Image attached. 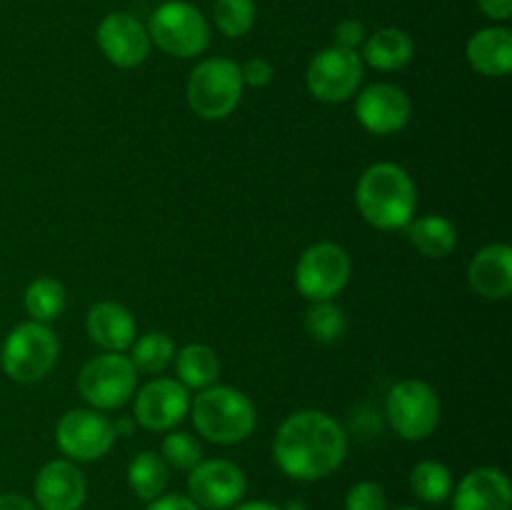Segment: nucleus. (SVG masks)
Returning <instances> with one entry per match:
<instances>
[{"label": "nucleus", "instance_id": "40", "mask_svg": "<svg viewBox=\"0 0 512 510\" xmlns=\"http://www.w3.org/2000/svg\"><path fill=\"white\" fill-rule=\"evenodd\" d=\"M395 510H420V508H413V505H403V508H395Z\"/></svg>", "mask_w": 512, "mask_h": 510}, {"label": "nucleus", "instance_id": "30", "mask_svg": "<svg viewBox=\"0 0 512 510\" xmlns=\"http://www.w3.org/2000/svg\"><path fill=\"white\" fill-rule=\"evenodd\" d=\"M160 458L168 463V468L185 470L188 473L190 468H195L203 460V445H200V440L193 433L168 430L163 438V445H160Z\"/></svg>", "mask_w": 512, "mask_h": 510}, {"label": "nucleus", "instance_id": "28", "mask_svg": "<svg viewBox=\"0 0 512 510\" xmlns=\"http://www.w3.org/2000/svg\"><path fill=\"white\" fill-rule=\"evenodd\" d=\"M305 330L318 343H335L348 330V318L335 300H318L305 310Z\"/></svg>", "mask_w": 512, "mask_h": 510}, {"label": "nucleus", "instance_id": "4", "mask_svg": "<svg viewBox=\"0 0 512 510\" xmlns=\"http://www.w3.org/2000/svg\"><path fill=\"white\" fill-rule=\"evenodd\" d=\"M243 75L240 63L215 55L205 58L190 70L185 83V100L190 110L203 120H225L243 100Z\"/></svg>", "mask_w": 512, "mask_h": 510}, {"label": "nucleus", "instance_id": "29", "mask_svg": "<svg viewBox=\"0 0 512 510\" xmlns=\"http://www.w3.org/2000/svg\"><path fill=\"white\" fill-rule=\"evenodd\" d=\"M258 8L255 0H215L213 23L228 38H243L253 30Z\"/></svg>", "mask_w": 512, "mask_h": 510}, {"label": "nucleus", "instance_id": "22", "mask_svg": "<svg viewBox=\"0 0 512 510\" xmlns=\"http://www.w3.org/2000/svg\"><path fill=\"white\" fill-rule=\"evenodd\" d=\"M403 230L408 233L413 248L425 258H445L458 245V228L453 225V220L438 213L413 218Z\"/></svg>", "mask_w": 512, "mask_h": 510}, {"label": "nucleus", "instance_id": "38", "mask_svg": "<svg viewBox=\"0 0 512 510\" xmlns=\"http://www.w3.org/2000/svg\"><path fill=\"white\" fill-rule=\"evenodd\" d=\"M113 428H115V435H128L130 430L135 428V420L133 418H120L118 423H113Z\"/></svg>", "mask_w": 512, "mask_h": 510}, {"label": "nucleus", "instance_id": "5", "mask_svg": "<svg viewBox=\"0 0 512 510\" xmlns=\"http://www.w3.org/2000/svg\"><path fill=\"white\" fill-rule=\"evenodd\" d=\"M60 358V340L45 323H20L5 335L0 348V368L15 383H38L48 378Z\"/></svg>", "mask_w": 512, "mask_h": 510}, {"label": "nucleus", "instance_id": "2", "mask_svg": "<svg viewBox=\"0 0 512 510\" xmlns=\"http://www.w3.org/2000/svg\"><path fill=\"white\" fill-rule=\"evenodd\" d=\"M355 205L368 225L378 230H400L415 218L418 185L398 163H373L360 173Z\"/></svg>", "mask_w": 512, "mask_h": 510}, {"label": "nucleus", "instance_id": "9", "mask_svg": "<svg viewBox=\"0 0 512 510\" xmlns=\"http://www.w3.org/2000/svg\"><path fill=\"white\" fill-rule=\"evenodd\" d=\"M353 275V260L348 250L330 240H320L295 263V288L310 303L318 300H335V295L343 293Z\"/></svg>", "mask_w": 512, "mask_h": 510}, {"label": "nucleus", "instance_id": "12", "mask_svg": "<svg viewBox=\"0 0 512 510\" xmlns=\"http://www.w3.org/2000/svg\"><path fill=\"white\" fill-rule=\"evenodd\" d=\"M248 478L238 463L225 458L200 460L188 470V498L200 510H230L243 503Z\"/></svg>", "mask_w": 512, "mask_h": 510}, {"label": "nucleus", "instance_id": "14", "mask_svg": "<svg viewBox=\"0 0 512 510\" xmlns=\"http://www.w3.org/2000/svg\"><path fill=\"white\" fill-rule=\"evenodd\" d=\"M355 118L368 133L395 135L413 118V103L400 85L373 83L355 95Z\"/></svg>", "mask_w": 512, "mask_h": 510}, {"label": "nucleus", "instance_id": "34", "mask_svg": "<svg viewBox=\"0 0 512 510\" xmlns=\"http://www.w3.org/2000/svg\"><path fill=\"white\" fill-rule=\"evenodd\" d=\"M145 510H200L188 495H180V493H163L160 498L150 500L148 508Z\"/></svg>", "mask_w": 512, "mask_h": 510}, {"label": "nucleus", "instance_id": "7", "mask_svg": "<svg viewBox=\"0 0 512 510\" xmlns=\"http://www.w3.org/2000/svg\"><path fill=\"white\" fill-rule=\"evenodd\" d=\"M138 390V370L133 360L125 353L93 355L88 363L80 368L78 393L88 403V408L100 410H120L133 400Z\"/></svg>", "mask_w": 512, "mask_h": 510}, {"label": "nucleus", "instance_id": "39", "mask_svg": "<svg viewBox=\"0 0 512 510\" xmlns=\"http://www.w3.org/2000/svg\"><path fill=\"white\" fill-rule=\"evenodd\" d=\"M283 510H308V505L303 503V500H288L285 505H280Z\"/></svg>", "mask_w": 512, "mask_h": 510}, {"label": "nucleus", "instance_id": "36", "mask_svg": "<svg viewBox=\"0 0 512 510\" xmlns=\"http://www.w3.org/2000/svg\"><path fill=\"white\" fill-rule=\"evenodd\" d=\"M0 510H38V505L20 493H0Z\"/></svg>", "mask_w": 512, "mask_h": 510}, {"label": "nucleus", "instance_id": "21", "mask_svg": "<svg viewBox=\"0 0 512 510\" xmlns=\"http://www.w3.org/2000/svg\"><path fill=\"white\" fill-rule=\"evenodd\" d=\"M415 43L403 28H380L368 35L363 43V65L380 70V73H393L403 70L413 60Z\"/></svg>", "mask_w": 512, "mask_h": 510}, {"label": "nucleus", "instance_id": "23", "mask_svg": "<svg viewBox=\"0 0 512 510\" xmlns=\"http://www.w3.org/2000/svg\"><path fill=\"white\" fill-rule=\"evenodd\" d=\"M175 373L188 390H205L220 378V358L210 345L188 343L175 353Z\"/></svg>", "mask_w": 512, "mask_h": 510}, {"label": "nucleus", "instance_id": "1", "mask_svg": "<svg viewBox=\"0 0 512 510\" xmlns=\"http://www.w3.org/2000/svg\"><path fill=\"white\" fill-rule=\"evenodd\" d=\"M348 455V433L325 410H298L278 425L273 458L288 478L315 483L343 465Z\"/></svg>", "mask_w": 512, "mask_h": 510}, {"label": "nucleus", "instance_id": "20", "mask_svg": "<svg viewBox=\"0 0 512 510\" xmlns=\"http://www.w3.org/2000/svg\"><path fill=\"white\" fill-rule=\"evenodd\" d=\"M465 58L480 75L505 78L512 70V33L503 25L480 28L465 43Z\"/></svg>", "mask_w": 512, "mask_h": 510}, {"label": "nucleus", "instance_id": "3", "mask_svg": "<svg viewBox=\"0 0 512 510\" xmlns=\"http://www.w3.org/2000/svg\"><path fill=\"white\" fill-rule=\"evenodd\" d=\"M198 435L215 445H238L258 425L255 403L233 385H210L190 400V413Z\"/></svg>", "mask_w": 512, "mask_h": 510}, {"label": "nucleus", "instance_id": "13", "mask_svg": "<svg viewBox=\"0 0 512 510\" xmlns=\"http://www.w3.org/2000/svg\"><path fill=\"white\" fill-rule=\"evenodd\" d=\"M190 390L175 378H153L135 390L133 420L150 433L178 428L190 413Z\"/></svg>", "mask_w": 512, "mask_h": 510}, {"label": "nucleus", "instance_id": "17", "mask_svg": "<svg viewBox=\"0 0 512 510\" xmlns=\"http://www.w3.org/2000/svg\"><path fill=\"white\" fill-rule=\"evenodd\" d=\"M453 510H512L510 478L498 468H475L450 493Z\"/></svg>", "mask_w": 512, "mask_h": 510}, {"label": "nucleus", "instance_id": "25", "mask_svg": "<svg viewBox=\"0 0 512 510\" xmlns=\"http://www.w3.org/2000/svg\"><path fill=\"white\" fill-rule=\"evenodd\" d=\"M170 468L160 453L153 450H140L128 465V485L140 500L150 503V500L160 498L168 488Z\"/></svg>", "mask_w": 512, "mask_h": 510}, {"label": "nucleus", "instance_id": "15", "mask_svg": "<svg viewBox=\"0 0 512 510\" xmlns=\"http://www.w3.org/2000/svg\"><path fill=\"white\" fill-rule=\"evenodd\" d=\"M95 40H98L103 58L123 70L143 65L148 60L150 48H153L148 28L133 13H123V10L108 13L100 20Z\"/></svg>", "mask_w": 512, "mask_h": 510}, {"label": "nucleus", "instance_id": "10", "mask_svg": "<svg viewBox=\"0 0 512 510\" xmlns=\"http://www.w3.org/2000/svg\"><path fill=\"white\" fill-rule=\"evenodd\" d=\"M113 420L93 408H73L60 415L55 425L58 450L73 463H95L115 445Z\"/></svg>", "mask_w": 512, "mask_h": 510}, {"label": "nucleus", "instance_id": "27", "mask_svg": "<svg viewBox=\"0 0 512 510\" xmlns=\"http://www.w3.org/2000/svg\"><path fill=\"white\" fill-rule=\"evenodd\" d=\"M410 490L420 503L440 505L453 493V473L440 460H420L410 470Z\"/></svg>", "mask_w": 512, "mask_h": 510}, {"label": "nucleus", "instance_id": "18", "mask_svg": "<svg viewBox=\"0 0 512 510\" xmlns=\"http://www.w3.org/2000/svg\"><path fill=\"white\" fill-rule=\"evenodd\" d=\"M468 283L480 298L508 300L512 293V248L508 243H490L473 255L468 265Z\"/></svg>", "mask_w": 512, "mask_h": 510}, {"label": "nucleus", "instance_id": "35", "mask_svg": "<svg viewBox=\"0 0 512 510\" xmlns=\"http://www.w3.org/2000/svg\"><path fill=\"white\" fill-rule=\"evenodd\" d=\"M478 5L485 18L498 20V23H505L512 15V0H478Z\"/></svg>", "mask_w": 512, "mask_h": 510}, {"label": "nucleus", "instance_id": "19", "mask_svg": "<svg viewBox=\"0 0 512 510\" xmlns=\"http://www.w3.org/2000/svg\"><path fill=\"white\" fill-rule=\"evenodd\" d=\"M85 330H88V338L108 353H125L138 338L133 313L115 300L95 303L85 315Z\"/></svg>", "mask_w": 512, "mask_h": 510}, {"label": "nucleus", "instance_id": "8", "mask_svg": "<svg viewBox=\"0 0 512 510\" xmlns=\"http://www.w3.org/2000/svg\"><path fill=\"white\" fill-rule=\"evenodd\" d=\"M440 405L438 390L420 378H405L390 388L385 398V418L395 435L410 443L430 438L440 423Z\"/></svg>", "mask_w": 512, "mask_h": 510}, {"label": "nucleus", "instance_id": "33", "mask_svg": "<svg viewBox=\"0 0 512 510\" xmlns=\"http://www.w3.org/2000/svg\"><path fill=\"white\" fill-rule=\"evenodd\" d=\"M365 38H368V33H365V25L360 20L345 18L335 25V48L355 50L358 53V48H363Z\"/></svg>", "mask_w": 512, "mask_h": 510}, {"label": "nucleus", "instance_id": "32", "mask_svg": "<svg viewBox=\"0 0 512 510\" xmlns=\"http://www.w3.org/2000/svg\"><path fill=\"white\" fill-rule=\"evenodd\" d=\"M240 75H243V85H248V88H265V85L273 83L275 68L268 58L255 55L248 63L240 65Z\"/></svg>", "mask_w": 512, "mask_h": 510}, {"label": "nucleus", "instance_id": "16", "mask_svg": "<svg viewBox=\"0 0 512 510\" xmlns=\"http://www.w3.org/2000/svg\"><path fill=\"white\" fill-rule=\"evenodd\" d=\"M33 495L38 510H80L88 498V480L73 460H50L35 475Z\"/></svg>", "mask_w": 512, "mask_h": 510}, {"label": "nucleus", "instance_id": "24", "mask_svg": "<svg viewBox=\"0 0 512 510\" xmlns=\"http://www.w3.org/2000/svg\"><path fill=\"white\" fill-rule=\"evenodd\" d=\"M25 313L30 315V320L35 323L50 325L53 320H58L65 313V305H68V293H65V285L60 283L53 275H40L33 283L25 288L23 295Z\"/></svg>", "mask_w": 512, "mask_h": 510}, {"label": "nucleus", "instance_id": "26", "mask_svg": "<svg viewBox=\"0 0 512 510\" xmlns=\"http://www.w3.org/2000/svg\"><path fill=\"white\" fill-rule=\"evenodd\" d=\"M175 348L173 338L163 330H150V333L138 335L130 345V355L128 358L133 360L135 370L138 373H148V375H160L163 370H168L173 365Z\"/></svg>", "mask_w": 512, "mask_h": 510}, {"label": "nucleus", "instance_id": "6", "mask_svg": "<svg viewBox=\"0 0 512 510\" xmlns=\"http://www.w3.org/2000/svg\"><path fill=\"white\" fill-rule=\"evenodd\" d=\"M150 43L178 60L198 58L210 45L208 18L188 0H165L148 20Z\"/></svg>", "mask_w": 512, "mask_h": 510}, {"label": "nucleus", "instance_id": "37", "mask_svg": "<svg viewBox=\"0 0 512 510\" xmlns=\"http://www.w3.org/2000/svg\"><path fill=\"white\" fill-rule=\"evenodd\" d=\"M230 510H283L280 505L268 503V500H248V503H238Z\"/></svg>", "mask_w": 512, "mask_h": 510}, {"label": "nucleus", "instance_id": "11", "mask_svg": "<svg viewBox=\"0 0 512 510\" xmlns=\"http://www.w3.org/2000/svg\"><path fill=\"white\" fill-rule=\"evenodd\" d=\"M363 75V58L355 50L330 45V48H323L318 55H313L308 70H305V85L315 100L338 105L358 95Z\"/></svg>", "mask_w": 512, "mask_h": 510}, {"label": "nucleus", "instance_id": "31", "mask_svg": "<svg viewBox=\"0 0 512 510\" xmlns=\"http://www.w3.org/2000/svg\"><path fill=\"white\" fill-rule=\"evenodd\" d=\"M345 510H388V495L375 480H360L345 493Z\"/></svg>", "mask_w": 512, "mask_h": 510}]
</instances>
